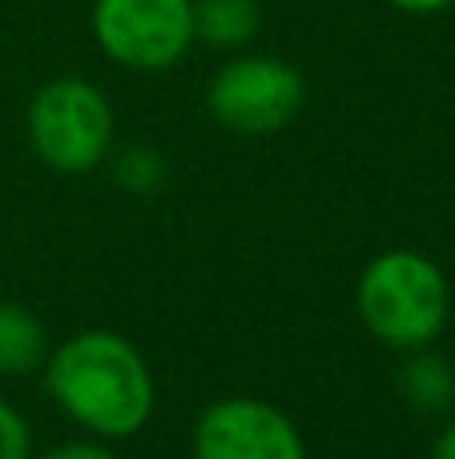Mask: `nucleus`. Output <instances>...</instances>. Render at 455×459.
Returning a JSON list of instances; mask_svg holds the SVG:
<instances>
[{
    "label": "nucleus",
    "mask_w": 455,
    "mask_h": 459,
    "mask_svg": "<svg viewBox=\"0 0 455 459\" xmlns=\"http://www.w3.org/2000/svg\"><path fill=\"white\" fill-rule=\"evenodd\" d=\"M48 395L73 423L105 439H125L153 411V375L129 339L81 331L45 359Z\"/></svg>",
    "instance_id": "obj_1"
},
{
    "label": "nucleus",
    "mask_w": 455,
    "mask_h": 459,
    "mask_svg": "<svg viewBox=\"0 0 455 459\" xmlns=\"http://www.w3.org/2000/svg\"><path fill=\"white\" fill-rule=\"evenodd\" d=\"M359 318L379 342L416 351L440 339L451 315L443 270L416 250H387L359 274Z\"/></svg>",
    "instance_id": "obj_2"
},
{
    "label": "nucleus",
    "mask_w": 455,
    "mask_h": 459,
    "mask_svg": "<svg viewBox=\"0 0 455 459\" xmlns=\"http://www.w3.org/2000/svg\"><path fill=\"white\" fill-rule=\"evenodd\" d=\"M29 145L61 174H89L113 145V109L97 85L56 77L29 105Z\"/></svg>",
    "instance_id": "obj_3"
},
{
    "label": "nucleus",
    "mask_w": 455,
    "mask_h": 459,
    "mask_svg": "<svg viewBox=\"0 0 455 459\" xmlns=\"http://www.w3.org/2000/svg\"><path fill=\"white\" fill-rule=\"evenodd\" d=\"M206 105L218 126L246 137L279 134L303 113L306 85L295 65L279 56H234L214 73Z\"/></svg>",
    "instance_id": "obj_4"
},
{
    "label": "nucleus",
    "mask_w": 455,
    "mask_h": 459,
    "mask_svg": "<svg viewBox=\"0 0 455 459\" xmlns=\"http://www.w3.org/2000/svg\"><path fill=\"white\" fill-rule=\"evenodd\" d=\"M93 37L125 69H169L193 45V0H97Z\"/></svg>",
    "instance_id": "obj_5"
},
{
    "label": "nucleus",
    "mask_w": 455,
    "mask_h": 459,
    "mask_svg": "<svg viewBox=\"0 0 455 459\" xmlns=\"http://www.w3.org/2000/svg\"><path fill=\"white\" fill-rule=\"evenodd\" d=\"M193 459H306L298 428L262 399H218L193 428Z\"/></svg>",
    "instance_id": "obj_6"
},
{
    "label": "nucleus",
    "mask_w": 455,
    "mask_h": 459,
    "mask_svg": "<svg viewBox=\"0 0 455 459\" xmlns=\"http://www.w3.org/2000/svg\"><path fill=\"white\" fill-rule=\"evenodd\" d=\"M262 29L258 0H193V40L214 48H242Z\"/></svg>",
    "instance_id": "obj_7"
},
{
    "label": "nucleus",
    "mask_w": 455,
    "mask_h": 459,
    "mask_svg": "<svg viewBox=\"0 0 455 459\" xmlns=\"http://www.w3.org/2000/svg\"><path fill=\"white\" fill-rule=\"evenodd\" d=\"M48 359V334L32 310L0 302V375H29Z\"/></svg>",
    "instance_id": "obj_8"
},
{
    "label": "nucleus",
    "mask_w": 455,
    "mask_h": 459,
    "mask_svg": "<svg viewBox=\"0 0 455 459\" xmlns=\"http://www.w3.org/2000/svg\"><path fill=\"white\" fill-rule=\"evenodd\" d=\"M399 391L416 411L440 415L455 403V371L443 355H435V351H427V347H416L399 371Z\"/></svg>",
    "instance_id": "obj_9"
},
{
    "label": "nucleus",
    "mask_w": 455,
    "mask_h": 459,
    "mask_svg": "<svg viewBox=\"0 0 455 459\" xmlns=\"http://www.w3.org/2000/svg\"><path fill=\"white\" fill-rule=\"evenodd\" d=\"M117 182L133 194H153L166 186V158L150 145H129L117 158Z\"/></svg>",
    "instance_id": "obj_10"
},
{
    "label": "nucleus",
    "mask_w": 455,
    "mask_h": 459,
    "mask_svg": "<svg viewBox=\"0 0 455 459\" xmlns=\"http://www.w3.org/2000/svg\"><path fill=\"white\" fill-rule=\"evenodd\" d=\"M0 459H32V439L29 423L21 420L13 403L0 399Z\"/></svg>",
    "instance_id": "obj_11"
},
{
    "label": "nucleus",
    "mask_w": 455,
    "mask_h": 459,
    "mask_svg": "<svg viewBox=\"0 0 455 459\" xmlns=\"http://www.w3.org/2000/svg\"><path fill=\"white\" fill-rule=\"evenodd\" d=\"M40 459H117L109 452V447H101V444H61V447H53V452H45Z\"/></svg>",
    "instance_id": "obj_12"
},
{
    "label": "nucleus",
    "mask_w": 455,
    "mask_h": 459,
    "mask_svg": "<svg viewBox=\"0 0 455 459\" xmlns=\"http://www.w3.org/2000/svg\"><path fill=\"white\" fill-rule=\"evenodd\" d=\"M387 4L403 8V13H416V16H427V13H443V8H451L455 0H387Z\"/></svg>",
    "instance_id": "obj_13"
},
{
    "label": "nucleus",
    "mask_w": 455,
    "mask_h": 459,
    "mask_svg": "<svg viewBox=\"0 0 455 459\" xmlns=\"http://www.w3.org/2000/svg\"><path fill=\"white\" fill-rule=\"evenodd\" d=\"M432 459H455V423L448 431H443L440 439H435V452H432Z\"/></svg>",
    "instance_id": "obj_14"
}]
</instances>
